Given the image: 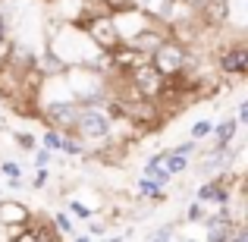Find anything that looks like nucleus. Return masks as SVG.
Masks as SVG:
<instances>
[{
  "label": "nucleus",
  "instance_id": "19",
  "mask_svg": "<svg viewBox=\"0 0 248 242\" xmlns=\"http://www.w3.org/2000/svg\"><path fill=\"white\" fill-rule=\"evenodd\" d=\"M204 217H207V205H201V201H192V205L186 208L188 224H204Z\"/></svg>",
  "mask_w": 248,
  "mask_h": 242
},
{
  "label": "nucleus",
  "instance_id": "26",
  "mask_svg": "<svg viewBox=\"0 0 248 242\" xmlns=\"http://www.w3.org/2000/svg\"><path fill=\"white\" fill-rule=\"evenodd\" d=\"M13 38H10V19L6 16H0V48H6Z\"/></svg>",
  "mask_w": 248,
  "mask_h": 242
},
{
  "label": "nucleus",
  "instance_id": "18",
  "mask_svg": "<svg viewBox=\"0 0 248 242\" xmlns=\"http://www.w3.org/2000/svg\"><path fill=\"white\" fill-rule=\"evenodd\" d=\"M211 132H214V120H198V123H192V132H188V139L204 142Z\"/></svg>",
  "mask_w": 248,
  "mask_h": 242
},
{
  "label": "nucleus",
  "instance_id": "13",
  "mask_svg": "<svg viewBox=\"0 0 248 242\" xmlns=\"http://www.w3.org/2000/svg\"><path fill=\"white\" fill-rule=\"evenodd\" d=\"M160 167H164L170 176H179V173H186V170L192 167V161H188V158H179V154H170V151H167V158H164V163H160Z\"/></svg>",
  "mask_w": 248,
  "mask_h": 242
},
{
  "label": "nucleus",
  "instance_id": "27",
  "mask_svg": "<svg viewBox=\"0 0 248 242\" xmlns=\"http://www.w3.org/2000/svg\"><path fill=\"white\" fill-rule=\"evenodd\" d=\"M236 123L239 126H248V101L239 97V110H236Z\"/></svg>",
  "mask_w": 248,
  "mask_h": 242
},
{
  "label": "nucleus",
  "instance_id": "1",
  "mask_svg": "<svg viewBox=\"0 0 248 242\" xmlns=\"http://www.w3.org/2000/svg\"><path fill=\"white\" fill-rule=\"evenodd\" d=\"M148 63L154 66V73H157L160 79H173V76L186 73V69L192 66V63H195V54L186 48V44H179L176 38H167L164 44H157V48L151 50Z\"/></svg>",
  "mask_w": 248,
  "mask_h": 242
},
{
  "label": "nucleus",
  "instance_id": "2",
  "mask_svg": "<svg viewBox=\"0 0 248 242\" xmlns=\"http://www.w3.org/2000/svg\"><path fill=\"white\" fill-rule=\"evenodd\" d=\"M110 129H113V120H110L101 107H82L79 123H76L73 132L79 135L88 148H97V145H104V142L110 139Z\"/></svg>",
  "mask_w": 248,
  "mask_h": 242
},
{
  "label": "nucleus",
  "instance_id": "6",
  "mask_svg": "<svg viewBox=\"0 0 248 242\" xmlns=\"http://www.w3.org/2000/svg\"><path fill=\"white\" fill-rule=\"evenodd\" d=\"M79 29L88 35V41L94 44L97 50L110 54L113 48H120V35H116V25L110 16H94V19H85V22H76Z\"/></svg>",
  "mask_w": 248,
  "mask_h": 242
},
{
  "label": "nucleus",
  "instance_id": "20",
  "mask_svg": "<svg viewBox=\"0 0 248 242\" xmlns=\"http://www.w3.org/2000/svg\"><path fill=\"white\" fill-rule=\"evenodd\" d=\"M50 176H54V170H50V167H35V176H31V189H35V192H41V189L50 182Z\"/></svg>",
  "mask_w": 248,
  "mask_h": 242
},
{
  "label": "nucleus",
  "instance_id": "9",
  "mask_svg": "<svg viewBox=\"0 0 248 242\" xmlns=\"http://www.w3.org/2000/svg\"><path fill=\"white\" fill-rule=\"evenodd\" d=\"M232 16V0H204V6L198 10V19L204 29H223Z\"/></svg>",
  "mask_w": 248,
  "mask_h": 242
},
{
  "label": "nucleus",
  "instance_id": "28",
  "mask_svg": "<svg viewBox=\"0 0 248 242\" xmlns=\"http://www.w3.org/2000/svg\"><path fill=\"white\" fill-rule=\"evenodd\" d=\"M104 230H107V226H104L101 220H91L88 224V236H104Z\"/></svg>",
  "mask_w": 248,
  "mask_h": 242
},
{
  "label": "nucleus",
  "instance_id": "14",
  "mask_svg": "<svg viewBox=\"0 0 248 242\" xmlns=\"http://www.w3.org/2000/svg\"><path fill=\"white\" fill-rule=\"evenodd\" d=\"M0 176H6V179H22V176H25L22 161H16V158H0Z\"/></svg>",
  "mask_w": 248,
  "mask_h": 242
},
{
  "label": "nucleus",
  "instance_id": "8",
  "mask_svg": "<svg viewBox=\"0 0 248 242\" xmlns=\"http://www.w3.org/2000/svg\"><path fill=\"white\" fill-rule=\"evenodd\" d=\"M29 220H31V211H29L25 201L0 198V230H6V226H22V230H29Z\"/></svg>",
  "mask_w": 248,
  "mask_h": 242
},
{
  "label": "nucleus",
  "instance_id": "12",
  "mask_svg": "<svg viewBox=\"0 0 248 242\" xmlns=\"http://www.w3.org/2000/svg\"><path fill=\"white\" fill-rule=\"evenodd\" d=\"M60 154H66V158H85V154H88V145H85L76 132H63Z\"/></svg>",
  "mask_w": 248,
  "mask_h": 242
},
{
  "label": "nucleus",
  "instance_id": "24",
  "mask_svg": "<svg viewBox=\"0 0 248 242\" xmlns=\"http://www.w3.org/2000/svg\"><path fill=\"white\" fill-rule=\"evenodd\" d=\"M35 167H50V163H54V154L50 151H44V148H35Z\"/></svg>",
  "mask_w": 248,
  "mask_h": 242
},
{
  "label": "nucleus",
  "instance_id": "30",
  "mask_svg": "<svg viewBox=\"0 0 248 242\" xmlns=\"http://www.w3.org/2000/svg\"><path fill=\"white\" fill-rule=\"evenodd\" d=\"M179 3H182V6H188L192 13H198L201 6H204V0H179Z\"/></svg>",
  "mask_w": 248,
  "mask_h": 242
},
{
  "label": "nucleus",
  "instance_id": "31",
  "mask_svg": "<svg viewBox=\"0 0 248 242\" xmlns=\"http://www.w3.org/2000/svg\"><path fill=\"white\" fill-rule=\"evenodd\" d=\"M73 242H91V236H82V233H76V236H73Z\"/></svg>",
  "mask_w": 248,
  "mask_h": 242
},
{
  "label": "nucleus",
  "instance_id": "21",
  "mask_svg": "<svg viewBox=\"0 0 248 242\" xmlns=\"http://www.w3.org/2000/svg\"><path fill=\"white\" fill-rule=\"evenodd\" d=\"M173 230H176V224H164V226H157L154 233H148L145 242H173Z\"/></svg>",
  "mask_w": 248,
  "mask_h": 242
},
{
  "label": "nucleus",
  "instance_id": "11",
  "mask_svg": "<svg viewBox=\"0 0 248 242\" xmlns=\"http://www.w3.org/2000/svg\"><path fill=\"white\" fill-rule=\"evenodd\" d=\"M135 192H139V198H145V201H167V189H160L157 182L148 179V176H139Z\"/></svg>",
  "mask_w": 248,
  "mask_h": 242
},
{
  "label": "nucleus",
  "instance_id": "15",
  "mask_svg": "<svg viewBox=\"0 0 248 242\" xmlns=\"http://www.w3.org/2000/svg\"><path fill=\"white\" fill-rule=\"evenodd\" d=\"M60 142H63V132H60V129H44V135H41V139H38V145H41L44 148V151H50V154H57V151H60Z\"/></svg>",
  "mask_w": 248,
  "mask_h": 242
},
{
  "label": "nucleus",
  "instance_id": "32",
  "mask_svg": "<svg viewBox=\"0 0 248 242\" xmlns=\"http://www.w3.org/2000/svg\"><path fill=\"white\" fill-rule=\"evenodd\" d=\"M182 242H198V239H182Z\"/></svg>",
  "mask_w": 248,
  "mask_h": 242
},
{
  "label": "nucleus",
  "instance_id": "29",
  "mask_svg": "<svg viewBox=\"0 0 248 242\" xmlns=\"http://www.w3.org/2000/svg\"><path fill=\"white\" fill-rule=\"evenodd\" d=\"M6 189H10V192H22L25 189V176L22 179H6Z\"/></svg>",
  "mask_w": 248,
  "mask_h": 242
},
{
  "label": "nucleus",
  "instance_id": "3",
  "mask_svg": "<svg viewBox=\"0 0 248 242\" xmlns=\"http://www.w3.org/2000/svg\"><path fill=\"white\" fill-rule=\"evenodd\" d=\"M214 69H217L220 79H230V82H242L248 76V44L242 41V35L232 44H223V50L217 54Z\"/></svg>",
  "mask_w": 248,
  "mask_h": 242
},
{
  "label": "nucleus",
  "instance_id": "5",
  "mask_svg": "<svg viewBox=\"0 0 248 242\" xmlns=\"http://www.w3.org/2000/svg\"><path fill=\"white\" fill-rule=\"evenodd\" d=\"M110 19H113L116 25V35H120V44H129L135 35H141L145 29H151L154 19L148 10H141V6H132V10H120V13H110Z\"/></svg>",
  "mask_w": 248,
  "mask_h": 242
},
{
  "label": "nucleus",
  "instance_id": "7",
  "mask_svg": "<svg viewBox=\"0 0 248 242\" xmlns=\"http://www.w3.org/2000/svg\"><path fill=\"white\" fill-rule=\"evenodd\" d=\"M129 82L135 85V91H139L141 97H151V101L160 95V91H164V79H160V76L154 73L151 63H145V66L132 69V73H129Z\"/></svg>",
  "mask_w": 248,
  "mask_h": 242
},
{
  "label": "nucleus",
  "instance_id": "25",
  "mask_svg": "<svg viewBox=\"0 0 248 242\" xmlns=\"http://www.w3.org/2000/svg\"><path fill=\"white\" fill-rule=\"evenodd\" d=\"M226 242H248V226L245 224H236L230 230V239H226Z\"/></svg>",
  "mask_w": 248,
  "mask_h": 242
},
{
  "label": "nucleus",
  "instance_id": "22",
  "mask_svg": "<svg viewBox=\"0 0 248 242\" xmlns=\"http://www.w3.org/2000/svg\"><path fill=\"white\" fill-rule=\"evenodd\" d=\"M16 148H19L22 154H31V151L38 148V135H31V132H19V135H16Z\"/></svg>",
  "mask_w": 248,
  "mask_h": 242
},
{
  "label": "nucleus",
  "instance_id": "16",
  "mask_svg": "<svg viewBox=\"0 0 248 242\" xmlns=\"http://www.w3.org/2000/svg\"><path fill=\"white\" fill-rule=\"evenodd\" d=\"M50 224H54V230L60 233V236H76V220L69 217L66 211H60V214H54L50 217Z\"/></svg>",
  "mask_w": 248,
  "mask_h": 242
},
{
  "label": "nucleus",
  "instance_id": "23",
  "mask_svg": "<svg viewBox=\"0 0 248 242\" xmlns=\"http://www.w3.org/2000/svg\"><path fill=\"white\" fill-rule=\"evenodd\" d=\"M66 214H69V217H79V220H91V217H94V214H91V208H85L82 201H76V198H69Z\"/></svg>",
  "mask_w": 248,
  "mask_h": 242
},
{
  "label": "nucleus",
  "instance_id": "4",
  "mask_svg": "<svg viewBox=\"0 0 248 242\" xmlns=\"http://www.w3.org/2000/svg\"><path fill=\"white\" fill-rule=\"evenodd\" d=\"M79 101H41L38 104V120H44V126L60 129V132H73L79 123Z\"/></svg>",
  "mask_w": 248,
  "mask_h": 242
},
{
  "label": "nucleus",
  "instance_id": "17",
  "mask_svg": "<svg viewBox=\"0 0 248 242\" xmlns=\"http://www.w3.org/2000/svg\"><path fill=\"white\" fill-rule=\"evenodd\" d=\"M198 148H201V142L186 139V142H179V145L167 148V151H170V154H179V158H192V154H198Z\"/></svg>",
  "mask_w": 248,
  "mask_h": 242
},
{
  "label": "nucleus",
  "instance_id": "10",
  "mask_svg": "<svg viewBox=\"0 0 248 242\" xmlns=\"http://www.w3.org/2000/svg\"><path fill=\"white\" fill-rule=\"evenodd\" d=\"M214 145H232L236 142V135H239V123H236V116H226L223 123H214Z\"/></svg>",
  "mask_w": 248,
  "mask_h": 242
}]
</instances>
